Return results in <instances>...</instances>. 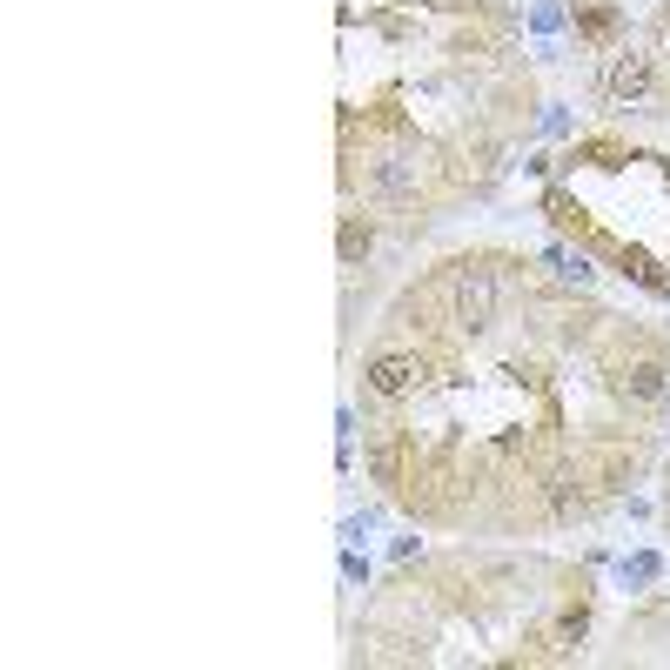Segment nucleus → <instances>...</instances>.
<instances>
[{
	"label": "nucleus",
	"mask_w": 670,
	"mask_h": 670,
	"mask_svg": "<svg viewBox=\"0 0 670 670\" xmlns=\"http://www.w3.org/2000/svg\"><path fill=\"white\" fill-rule=\"evenodd\" d=\"M610 27H617V14H610V7H597V14H583V34H610Z\"/></svg>",
	"instance_id": "obj_7"
},
{
	"label": "nucleus",
	"mask_w": 670,
	"mask_h": 670,
	"mask_svg": "<svg viewBox=\"0 0 670 670\" xmlns=\"http://www.w3.org/2000/svg\"><path fill=\"white\" fill-rule=\"evenodd\" d=\"M416 376H423V362L416 356H376L369 362V389H376V396H409Z\"/></svg>",
	"instance_id": "obj_3"
},
{
	"label": "nucleus",
	"mask_w": 670,
	"mask_h": 670,
	"mask_svg": "<svg viewBox=\"0 0 670 670\" xmlns=\"http://www.w3.org/2000/svg\"><path fill=\"white\" fill-rule=\"evenodd\" d=\"M644 88H650V54H624L617 74H610V94H617V101H637Z\"/></svg>",
	"instance_id": "obj_4"
},
{
	"label": "nucleus",
	"mask_w": 670,
	"mask_h": 670,
	"mask_svg": "<svg viewBox=\"0 0 670 670\" xmlns=\"http://www.w3.org/2000/svg\"><path fill=\"white\" fill-rule=\"evenodd\" d=\"M369 255V222H342V262Z\"/></svg>",
	"instance_id": "obj_6"
},
{
	"label": "nucleus",
	"mask_w": 670,
	"mask_h": 670,
	"mask_svg": "<svg viewBox=\"0 0 670 670\" xmlns=\"http://www.w3.org/2000/svg\"><path fill=\"white\" fill-rule=\"evenodd\" d=\"M376 195H389V201H409L416 195V168H409V161H376Z\"/></svg>",
	"instance_id": "obj_5"
},
{
	"label": "nucleus",
	"mask_w": 670,
	"mask_h": 670,
	"mask_svg": "<svg viewBox=\"0 0 670 670\" xmlns=\"http://www.w3.org/2000/svg\"><path fill=\"white\" fill-rule=\"evenodd\" d=\"M617 396L624 402H637V409H650V402H664L670 396V369L657 356H637V362H624L617 369Z\"/></svg>",
	"instance_id": "obj_2"
},
{
	"label": "nucleus",
	"mask_w": 670,
	"mask_h": 670,
	"mask_svg": "<svg viewBox=\"0 0 670 670\" xmlns=\"http://www.w3.org/2000/svg\"><path fill=\"white\" fill-rule=\"evenodd\" d=\"M490 309H496V275L490 268H463L456 275V329H490Z\"/></svg>",
	"instance_id": "obj_1"
}]
</instances>
